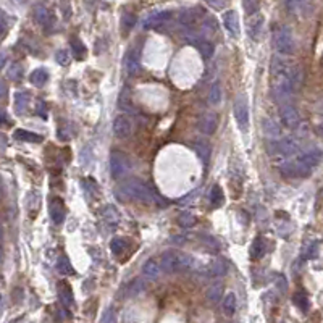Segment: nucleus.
<instances>
[{
    "label": "nucleus",
    "instance_id": "1",
    "mask_svg": "<svg viewBox=\"0 0 323 323\" xmlns=\"http://www.w3.org/2000/svg\"><path fill=\"white\" fill-rule=\"evenodd\" d=\"M293 65L286 63L281 58L271 60V86H273V96L280 102L288 104L286 100L293 96L294 87L291 81Z\"/></svg>",
    "mask_w": 323,
    "mask_h": 323
},
{
    "label": "nucleus",
    "instance_id": "2",
    "mask_svg": "<svg viewBox=\"0 0 323 323\" xmlns=\"http://www.w3.org/2000/svg\"><path fill=\"white\" fill-rule=\"evenodd\" d=\"M116 197L120 200H125V202L139 200V202H146V204H165V200L152 188L139 180H130L123 183V185L116 189Z\"/></svg>",
    "mask_w": 323,
    "mask_h": 323
},
{
    "label": "nucleus",
    "instance_id": "3",
    "mask_svg": "<svg viewBox=\"0 0 323 323\" xmlns=\"http://www.w3.org/2000/svg\"><path fill=\"white\" fill-rule=\"evenodd\" d=\"M160 267L166 273H176V271L191 270L194 267V259L186 252L176 249H168L162 254L160 257Z\"/></svg>",
    "mask_w": 323,
    "mask_h": 323
},
{
    "label": "nucleus",
    "instance_id": "4",
    "mask_svg": "<svg viewBox=\"0 0 323 323\" xmlns=\"http://www.w3.org/2000/svg\"><path fill=\"white\" fill-rule=\"evenodd\" d=\"M273 42H275V49L278 54L281 55H291L294 54V37H293V31L289 29L288 26H280L275 32V37H273Z\"/></svg>",
    "mask_w": 323,
    "mask_h": 323
},
{
    "label": "nucleus",
    "instance_id": "5",
    "mask_svg": "<svg viewBox=\"0 0 323 323\" xmlns=\"http://www.w3.org/2000/svg\"><path fill=\"white\" fill-rule=\"evenodd\" d=\"M130 170H131V162L128 159V155L123 152H118V150H113L110 154V173H112V176L115 180H120Z\"/></svg>",
    "mask_w": 323,
    "mask_h": 323
},
{
    "label": "nucleus",
    "instance_id": "6",
    "mask_svg": "<svg viewBox=\"0 0 323 323\" xmlns=\"http://www.w3.org/2000/svg\"><path fill=\"white\" fill-rule=\"evenodd\" d=\"M233 115H235L236 125L239 126V130L242 133H246L249 130V107H247V100L244 96H238L235 100V105H233Z\"/></svg>",
    "mask_w": 323,
    "mask_h": 323
},
{
    "label": "nucleus",
    "instance_id": "7",
    "mask_svg": "<svg viewBox=\"0 0 323 323\" xmlns=\"http://www.w3.org/2000/svg\"><path fill=\"white\" fill-rule=\"evenodd\" d=\"M280 120L283 126L289 128V130H294V128H297L300 123V115L294 105L283 104L280 107Z\"/></svg>",
    "mask_w": 323,
    "mask_h": 323
},
{
    "label": "nucleus",
    "instance_id": "8",
    "mask_svg": "<svg viewBox=\"0 0 323 323\" xmlns=\"http://www.w3.org/2000/svg\"><path fill=\"white\" fill-rule=\"evenodd\" d=\"M218 130V115L214 112L204 113L199 120V131L205 136L215 135V131Z\"/></svg>",
    "mask_w": 323,
    "mask_h": 323
},
{
    "label": "nucleus",
    "instance_id": "9",
    "mask_svg": "<svg viewBox=\"0 0 323 323\" xmlns=\"http://www.w3.org/2000/svg\"><path fill=\"white\" fill-rule=\"evenodd\" d=\"M131 133H133L131 120L125 115L116 116L115 121H113V135L118 139H125L128 136H131Z\"/></svg>",
    "mask_w": 323,
    "mask_h": 323
},
{
    "label": "nucleus",
    "instance_id": "10",
    "mask_svg": "<svg viewBox=\"0 0 323 323\" xmlns=\"http://www.w3.org/2000/svg\"><path fill=\"white\" fill-rule=\"evenodd\" d=\"M264 15H259L255 13L249 18L247 21V34L250 36L252 41H260L262 37V31H264Z\"/></svg>",
    "mask_w": 323,
    "mask_h": 323
},
{
    "label": "nucleus",
    "instance_id": "11",
    "mask_svg": "<svg viewBox=\"0 0 323 323\" xmlns=\"http://www.w3.org/2000/svg\"><path fill=\"white\" fill-rule=\"evenodd\" d=\"M125 70L130 76H136L141 71V60H139L137 49H130L125 55Z\"/></svg>",
    "mask_w": 323,
    "mask_h": 323
},
{
    "label": "nucleus",
    "instance_id": "12",
    "mask_svg": "<svg viewBox=\"0 0 323 323\" xmlns=\"http://www.w3.org/2000/svg\"><path fill=\"white\" fill-rule=\"evenodd\" d=\"M223 26L233 37H239L241 27H239V16L235 10H228V12L223 13Z\"/></svg>",
    "mask_w": 323,
    "mask_h": 323
},
{
    "label": "nucleus",
    "instance_id": "13",
    "mask_svg": "<svg viewBox=\"0 0 323 323\" xmlns=\"http://www.w3.org/2000/svg\"><path fill=\"white\" fill-rule=\"evenodd\" d=\"M50 218L55 225H62L65 218H66V209H65V204L62 199H54L52 202H50Z\"/></svg>",
    "mask_w": 323,
    "mask_h": 323
},
{
    "label": "nucleus",
    "instance_id": "14",
    "mask_svg": "<svg viewBox=\"0 0 323 323\" xmlns=\"http://www.w3.org/2000/svg\"><path fill=\"white\" fill-rule=\"evenodd\" d=\"M273 146H275V152L283 155H294L299 152V144L291 137L283 139L280 142H273Z\"/></svg>",
    "mask_w": 323,
    "mask_h": 323
},
{
    "label": "nucleus",
    "instance_id": "15",
    "mask_svg": "<svg viewBox=\"0 0 323 323\" xmlns=\"http://www.w3.org/2000/svg\"><path fill=\"white\" fill-rule=\"evenodd\" d=\"M118 108L121 110V112H125V113H133V112H135V104H133L131 92H130V87H128V86H125L120 91V94H118Z\"/></svg>",
    "mask_w": 323,
    "mask_h": 323
},
{
    "label": "nucleus",
    "instance_id": "16",
    "mask_svg": "<svg viewBox=\"0 0 323 323\" xmlns=\"http://www.w3.org/2000/svg\"><path fill=\"white\" fill-rule=\"evenodd\" d=\"M100 215H102V220L110 228L118 226L120 221H121V216L118 214V210H116L113 205H105V207L102 209V212H100Z\"/></svg>",
    "mask_w": 323,
    "mask_h": 323
},
{
    "label": "nucleus",
    "instance_id": "17",
    "mask_svg": "<svg viewBox=\"0 0 323 323\" xmlns=\"http://www.w3.org/2000/svg\"><path fill=\"white\" fill-rule=\"evenodd\" d=\"M228 271V264L225 259H214L207 265V275L212 278H220L226 275Z\"/></svg>",
    "mask_w": 323,
    "mask_h": 323
},
{
    "label": "nucleus",
    "instance_id": "18",
    "mask_svg": "<svg viewBox=\"0 0 323 323\" xmlns=\"http://www.w3.org/2000/svg\"><path fill=\"white\" fill-rule=\"evenodd\" d=\"M170 18H171V12H168V10H163V12H154L144 20V27L159 26L160 23H165V21H168Z\"/></svg>",
    "mask_w": 323,
    "mask_h": 323
},
{
    "label": "nucleus",
    "instance_id": "19",
    "mask_svg": "<svg viewBox=\"0 0 323 323\" xmlns=\"http://www.w3.org/2000/svg\"><path fill=\"white\" fill-rule=\"evenodd\" d=\"M160 270H162V267H160V264L155 259H149V260H146L142 264V269H141V271H142V275L147 278V280H155V278L159 276V273H160Z\"/></svg>",
    "mask_w": 323,
    "mask_h": 323
},
{
    "label": "nucleus",
    "instance_id": "20",
    "mask_svg": "<svg viewBox=\"0 0 323 323\" xmlns=\"http://www.w3.org/2000/svg\"><path fill=\"white\" fill-rule=\"evenodd\" d=\"M299 160L302 162V163L307 165L309 168L314 170L315 166L320 163V160H322V150H319V149H310V150H307V152H304L302 155H300Z\"/></svg>",
    "mask_w": 323,
    "mask_h": 323
},
{
    "label": "nucleus",
    "instance_id": "21",
    "mask_svg": "<svg viewBox=\"0 0 323 323\" xmlns=\"http://www.w3.org/2000/svg\"><path fill=\"white\" fill-rule=\"evenodd\" d=\"M29 100H31V96L25 91H20L15 94V112L18 115H23L27 107H29Z\"/></svg>",
    "mask_w": 323,
    "mask_h": 323
},
{
    "label": "nucleus",
    "instance_id": "22",
    "mask_svg": "<svg viewBox=\"0 0 323 323\" xmlns=\"http://www.w3.org/2000/svg\"><path fill=\"white\" fill-rule=\"evenodd\" d=\"M265 250H267V247H265V241L262 239L260 236H257L252 241V244H250V247H249V255H250V259L252 260H259V259H262L265 255Z\"/></svg>",
    "mask_w": 323,
    "mask_h": 323
},
{
    "label": "nucleus",
    "instance_id": "23",
    "mask_svg": "<svg viewBox=\"0 0 323 323\" xmlns=\"http://www.w3.org/2000/svg\"><path fill=\"white\" fill-rule=\"evenodd\" d=\"M223 285L221 283H214V285H210L207 288V293H205V297H207V300L210 304H216L218 300H221V297H223Z\"/></svg>",
    "mask_w": 323,
    "mask_h": 323
},
{
    "label": "nucleus",
    "instance_id": "24",
    "mask_svg": "<svg viewBox=\"0 0 323 323\" xmlns=\"http://www.w3.org/2000/svg\"><path fill=\"white\" fill-rule=\"evenodd\" d=\"M202 15V12H200V8H188V10H183V12L180 13V23L185 25V26H191L196 23V20L199 18V16Z\"/></svg>",
    "mask_w": 323,
    "mask_h": 323
},
{
    "label": "nucleus",
    "instance_id": "25",
    "mask_svg": "<svg viewBox=\"0 0 323 323\" xmlns=\"http://www.w3.org/2000/svg\"><path fill=\"white\" fill-rule=\"evenodd\" d=\"M34 20H36V23H39L41 26H49V25H52V21H54L52 13H50L46 7H42V5H39V7L34 8Z\"/></svg>",
    "mask_w": 323,
    "mask_h": 323
},
{
    "label": "nucleus",
    "instance_id": "26",
    "mask_svg": "<svg viewBox=\"0 0 323 323\" xmlns=\"http://www.w3.org/2000/svg\"><path fill=\"white\" fill-rule=\"evenodd\" d=\"M110 249H112L113 255L116 257H121V255L126 254V250L130 249V241L125 238H115L112 242H110Z\"/></svg>",
    "mask_w": 323,
    "mask_h": 323
},
{
    "label": "nucleus",
    "instance_id": "27",
    "mask_svg": "<svg viewBox=\"0 0 323 323\" xmlns=\"http://www.w3.org/2000/svg\"><path fill=\"white\" fill-rule=\"evenodd\" d=\"M58 296L65 307H71L73 305V293H71V288L65 281L58 283Z\"/></svg>",
    "mask_w": 323,
    "mask_h": 323
},
{
    "label": "nucleus",
    "instance_id": "28",
    "mask_svg": "<svg viewBox=\"0 0 323 323\" xmlns=\"http://www.w3.org/2000/svg\"><path fill=\"white\" fill-rule=\"evenodd\" d=\"M29 81L32 82L34 86H37V87H42V86H46L47 84V81H49V73L44 68H37V70H34L32 73L29 75Z\"/></svg>",
    "mask_w": 323,
    "mask_h": 323
},
{
    "label": "nucleus",
    "instance_id": "29",
    "mask_svg": "<svg viewBox=\"0 0 323 323\" xmlns=\"http://www.w3.org/2000/svg\"><path fill=\"white\" fill-rule=\"evenodd\" d=\"M15 139L18 141H23V142H42V136L36 135V133H31V131H26V130H16L15 131Z\"/></svg>",
    "mask_w": 323,
    "mask_h": 323
},
{
    "label": "nucleus",
    "instance_id": "30",
    "mask_svg": "<svg viewBox=\"0 0 323 323\" xmlns=\"http://www.w3.org/2000/svg\"><path fill=\"white\" fill-rule=\"evenodd\" d=\"M236 307H238V300H236L235 293H228L226 296L223 297V312H225V315H228V317L235 315Z\"/></svg>",
    "mask_w": 323,
    "mask_h": 323
},
{
    "label": "nucleus",
    "instance_id": "31",
    "mask_svg": "<svg viewBox=\"0 0 323 323\" xmlns=\"http://www.w3.org/2000/svg\"><path fill=\"white\" fill-rule=\"evenodd\" d=\"M223 200H225V197H223V191H221V188L220 186H214L210 189V194H209V202H210V205L212 207H220L221 204H223Z\"/></svg>",
    "mask_w": 323,
    "mask_h": 323
},
{
    "label": "nucleus",
    "instance_id": "32",
    "mask_svg": "<svg viewBox=\"0 0 323 323\" xmlns=\"http://www.w3.org/2000/svg\"><path fill=\"white\" fill-rule=\"evenodd\" d=\"M194 149H196V152H197V155H199V159L204 162V163H207L209 162V159H210V146L207 142H204V141H197L196 144H194Z\"/></svg>",
    "mask_w": 323,
    "mask_h": 323
},
{
    "label": "nucleus",
    "instance_id": "33",
    "mask_svg": "<svg viewBox=\"0 0 323 323\" xmlns=\"http://www.w3.org/2000/svg\"><path fill=\"white\" fill-rule=\"evenodd\" d=\"M196 47H197V50L200 52V55H202L205 60L214 57L215 47H214V44H212L210 41H199V42H196Z\"/></svg>",
    "mask_w": 323,
    "mask_h": 323
},
{
    "label": "nucleus",
    "instance_id": "34",
    "mask_svg": "<svg viewBox=\"0 0 323 323\" xmlns=\"http://www.w3.org/2000/svg\"><path fill=\"white\" fill-rule=\"evenodd\" d=\"M221 96H223V92H221V84L218 81L214 82L210 87V92H209V102L212 105H218L221 102Z\"/></svg>",
    "mask_w": 323,
    "mask_h": 323
},
{
    "label": "nucleus",
    "instance_id": "35",
    "mask_svg": "<svg viewBox=\"0 0 323 323\" xmlns=\"http://www.w3.org/2000/svg\"><path fill=\"white\" fill-rule=\"evenodd\" d=\"M71 50H73V54H75V57L78 58V60H82L86 57V47H84V44H82L80 39H71Z\"/></svg>",
    "mask_w": 323,
    "mask_h": 323
},
{
    "label": "nucleus",
    "instance_id": "36",
    "mask_svg": "<svg viewBox=\"0 0 323 323\" xmlns=\"http://www.w3.org/2000/svg\"><path fill=\"white\" fill-rule=\"evenodd\" d=\"M294 304H296V307H299L302 312H307L309 310V297L307 294L302 293V291H297L296 294H294Z\"/></svg>",
    "mask_w": 323,
    "mask_h": 323
},
{
    "label": "nucleus",
    "instance_id": "37",
    "mask_svg": "<svg viewBox=\"0 0 323 323\" xmlns=\"http://www.w3.org/2000/svg\"><path fill=\"white\" fill-rule=\"evenodd\" d=\"M264 130H265V135H269L271 137H276L280 136V126H278L273 120L270 118H265L264 120Z\"/></svg>",
    "mask_w": 323,
    "mask_h": 323
},
{
    "label": "nucleus",
    "instance_id": "38",
    "mask_svg": "<svg viewBox=\"0 0 323 323\" xmlns=\"http://www.w3.org/2000/svg\"><path fill=\"white\" fill-rule=\"evenodd\" d=\"M178 225L183 226V228H191L196 225V216L189 212H185V214H180L178 216Z\"/></svg>",
    "mask_w": 323,
    "mask_h": 323
},
{
    "label": "nucleus",
    "instance_id": "39",
    "mask_svg": "<svg viewBox=\"0 0 323 323\" xmlns=\"http://www.w3.org/2000/svg\"><path fill=\"white\" fill-rule=\"evenodd\" d=\"M135 25H136V16L133 15V13L126 12V13L121 15V27H123L125 32L131 31L133 27H135Z\"/></svg>",
    "mask_w": 323,
    "mask_h": 323
},
{
    "label": "nucleus",
    "instance_id": "40",
    "mask_svg": "<svg viewBox=\"0 0 323 323\" xmlns=\"http://www.w3.org/2000/svg\"><path fill=\"white\" fill-rule=\"evenodd\" d=\"M57 269H58V271H60L62 275H73V273H75L73 267H71L70 260L66 259V257H60V259H58Z\"/></svg>",
    "mask_w": 323,
    "mask_h": 323
},
{
    "label": "nucleus",
    "instance_id": "41",
    "mask_svg": "<svg viewBox=\"0 0 323 323\" xmlns=\"http://www.w3.org/2000/svg\"><path fill=\"white\" fill-rule=\"evenodd\" d=\"M7 76L10 78V80H13V81L21 80V78H23V66H21L20 63H13V65L8 68Z\"/></svg>",
    "mask_w": 323,
    "mask_h": 323
},
{
    "label": "nucleus",
    "instance_id": "42",
    "mask_svg": "<svg viewBox=\"0 0 323 323\" xmlns=\"http://www.w3.org/2000/svg\"><path fill=\"white\" fill-rule=\"evenodd\" d=\"M288 8H291L293 12L297 13V15H300V13L307 15V10L312 8V5L305 3V2H291V3H288Z\"/></svg>",
    "mask_w": 323,
    "mask_h": 323
},
{
    "label": "nucleus",
    "instance_id": "43",
    "mask_svg": "<svg viewBox=\"0 0 323 323\" xmlns=\"http://www.w3.org/2000/svg\"><path fill=\"white\" fill-rule=\"evenodd\" d=\"M55 60H57L58 65L68 66L70 65V54L66 52V50H58V52L55 54Z\"/></svg>",
    "mask_w": 323,
    "mask_h": 323
},
{
    "label": "nucleus",
    "instance_id": "44",
    "mask_svg": "<svg viewBox=\"0 0 323 323\" xmlns=\"http://www.w3.org/2000/svg\"><path fill=\"white\" fill-rule=\"evenodd\" d=\"M242 7H244V10H246V13L247 15H255V13H259V3L257 2H254V0H246V2L242 3Z\"/></svg>",
    "mask_w": 323,
    "mask_h": 323
},
{
    "label": "nucleus",
    "instance_id": "45",
    "mask_svg": "<svg viewBox=\"0 0 323 323\" xmlns=\"http://www.w3.org/2000/svg\"><path fill=\"white\" fill-rule=\"evenodd\" d=\"M100 323H116V315H115L113 307H108L107 310L104 312L102 322H100Z\"/></svg>",
    "mask_w": 323,
    "mask_h": 323
},
{
    "label": "nucleus",
    "instance_id": "46",
    "mask_svg": "<svg viewBox=\"0 0 323 323\" xmlns=\"http://www.w3.org/2000/svg\"><path fill=\"white\" fill-rule=\"evenodd\" d=\"M215 27H216V26H215V21L212 20V18H207V20H205V23H204V27H202V29H204V34L209 36L210 32L215 31Z\"/></svg>",
    "mask_w": 323,
    "mask_h": 323
},
{
    "label": "nucleus",
    "instance_id": "47",
    "mask_svg": "<svg viewBox=\"0 0 323 323\" xmlns=\"http://www.w3.org/2000/svg\"><path fill=\"white\" fill-rule=\"evenodd\" d=\"M7 15H5L3 12H0V36L3 34L5 31H7Z\"/></svg>",
    "mask_w": 323,
    "mask_h": 323
},
{
    "label": "nucleus",
    "instance_id": "48",
    "mask_svg": "<svg viewBox=\"0 0 323 323\" xmlns=\"http://www.w3.org/2000/svg\"><path fill=\"white\" fill-rule=\"evenodd\" d=\"M37 115H41L42 118H47V108H46V104L44 102L37 104Z\"/></svg>",
    "mask_w": 323,
    "mask_h": 323
},
{
    "label": "nucleus",
    "instance_id": "49",
    "mask_svg": "<svg viewBox=\"0 0 323 323\" xmlns=\"http://www.w3.org/2000/svg\"><path fill=\"white\" fill-rule=\"evenodd\" d=\"M7 96V84H5L3 80H0V100Z\"/></svg>",
    "mask_w": 323,
    "mask_h": 323
},
{
    "label": "nucleus",
    "instance_id": "50",
    "mask_svg": "<svg viewBox=\"0 0 323 323\" xmlns=\"http://www.w3.org/2000/svg\"><path fill=\"white\" fill-rule=\"evenodd\" d=\"M5 62H7V54L0 50V68H2V66L5 65Z\"/></svg>",
    "mask_w": 323,
    "mask_h": 323
},
{
    "label": "nucleus",
    "instance_id": "51",
    "mask_svg": "<svg viewBox=\"0 0 323 323\" xmlns=\"http://www.w3.org/2000/svg\"><path fill=\"white\" fill-rule=\"evenodd\" d=\"M209 5H212V7H215V8H223L225 7V2H209Z\"/></svg>",
    "mask_w": 323,
    "mask_h": 323
},
{
    "label": "nucleus",
    "instance_id": "52",
    "mask_svg": "<svg viewBox=\"0 0 323 323\" xmlns=\"http://www.w3.org/2000/svg\"><path fill=\"white\" fill-rule=\"evenodd\" d=\"M317 133H319L320 137L323 139V123H320V125H319V128H317Z\"/></svg>",
    "mask_w": 323,
    "mask_h": 323
},
{
    "label": "nucleus",
    "instance_id": "53",
    "mask_svg": "<svg viewBox=\"0 0 323 323\" xmlns=\"http://www.w3.org/2000/svg\"><path fill=\"white\" fill-rule=\"evenodd\" d=\"M2 260H3V250L0 247V264H2Z\"/></svg>",
    "mask_w": 323,
    "mask_h": 323
},
{
    "label": "nucleus",
    "instance_id": "54",
    "mask_svg": "<svg viewBox=\"0 0 323 323\" xmlns=\"http://www.w3.org/2000/svg\"><path fill=\"white\" fill-rule=\"evenodd\" d=\"M0 242H2V230H0Z\"/></svg>",
    "mask_w": 323,
    "mask_h": 323
},
{
    "label": "nucleus",
    "instance_id": "55",
    "mask_svg": "<svg viewBox=\"0 0 323 323\" xmlns=\"http://www.w3.org/2000/svg\"><path fill=\"white\" fill-rule=\"evenodd\" d=\"M0 302H2V294H0Z\"/></svg>",
    "mask_w": 323,
    "mask_h": 323
},
{
    "label": "nucleus",
    "instance_id": "56",
    "mask_svg": "<svg viewBox=\"0 0 323 323\" xmlns=\"http://www.w3.org/2000/svg\"><path fill=\"white\" fill-rule=\"evenodd\" d=\"M233 323H236V322H233Z\"/></svg>",
    "mask_w": 323,
    "mask_h": 323
}]
</instances>
